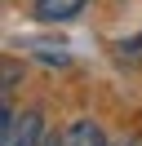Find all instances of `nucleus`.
Here are the masks:
<instances>
[{
    "label": "nucleus",
    "mask_w": 142,
    "mask_h": 146,
    "mask_svg": "<svg viewBox=\"0 0 142 146\" xmlns=\"http://www.w3.org/2000/svg\"><path fill=\"white\" fill-rule=\"evenodd\" d=\"M0 146H40L44 142V119L40 111H22V115H13V106H9L5 98V111H0Z\"/></svg>",
    "instance_id": "nucleus-1"
},
{
    "label": "nucleus",
    "mask_w": 142,
    "mask_h": 146,
    "mask_svg": "<svg viewBox=\"0 0 142 146\" xmlns=\"http://www.w3.org/2000/svg\"><path fill=\"white\" fill-rule=\"evenodd\" d=\"M67 142L71 146H107V137H102V128H98L93 119H76L71 133H67Z\"/></svg>",
    "instance_id": "nucleus-3"
},
{
    "label": "nucleus",
    "mask_w": 142,
    "mask_h": 146,
    "mask_svg": "<svg viewBox=\"0 0 142 146\" xmlns=\"http://www.w3.org/2000/svg\"><path fill=\"white\" fill-rule=\"evenodd\" d=\"M13 84H18V62H5V98H9Z\"/></svg>",
    "instance_id": "nucleus-4"
},
{
    "label": "nucleus",
    "mask_w": 142,
    "mask_h": 146,
    "mask_svg": "<svg viewBox=\"0 0 142 146\" xmlns=\"http://www.w3.org/2000/svg\"><path fill=\"white\" fill-rule=\"evenodd\" d=\"M124 146H142V142H124Z\"/></svg>",
    "instance_id": "nucleus-6"
},
{
    "label": "nucleus",
    "mask_w": 142,
    "mask_h": 146,
    "mask_svg": "<svg viewBox=\"0 0 142 146\" xmlns=\"http://www.w3.org/2000/svg\"><path fill=\"white\" fill-rule=\"evenodd\" d=\"M84 9V0H36V18L40 22H67Z\"/></svg>",
    "instance_id": "nucleus-2"
},
{
    "label": "nucleus",
    "mask_w": 142,
    "mask_h": 146,
    "mask_svg": "<svg viewBox=\"0 0 142 146\" xmlns=\"http://www.w3.org/2000/svg\"><path fill=\"white\" fill-rule=\"evenodd\" d=\"M40 146H71V142H62V137H44Z\"/></svg>",
    "instance_id": "nucleus-5"
}]
</instances>
